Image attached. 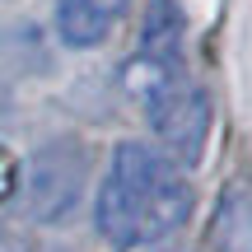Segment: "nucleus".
<instances>
[{
  "label": "nucleus",
  "instance_id": "1a4fd4ad",
  "mask_svg": "<svg viewBox=\"0 0 252 252\" xmlns=\"http://www.w3.org/2000/svg\"><path fill=\"white\" fill-rule=\"evenodd\" d=\"M5 117H9V89L0 84V122H5Z\"/></svg>",
  "mask_w": 252,
  "mask_h": 252
},
{
  "label": "nucleus",
  "instance_id": "7ed1b4c3",
  "mask_svg": "<svg viewBox=\"0 0 252 252\" xmlns=\"http://www.w3.org/2000/svg\"><path fill=\"white\" fill-rule=\"evenodd\" d=\"M150 126L159 135V145L168 150L173 163H201L206 154V135H210V94L191 80H173L159 98L150 103Z\"/></svg>",
  "mask_w": 252,
  "mask_h": 252
},
{
  "label": "nucleus",
  "instance_id": "9d476101",
  "mask_svg": "<svg viewBox=\"0 0 252 252\" xmlns=\"http://www.w3.org/2000/svg\"><path fill=\"white\" fill-rule=\"evenodd\" d=\"M37 252H75V248H61V243H47V248H37Z\"/></svg>",
  "mask_w": 252,
  "mask_h": 252
},
{
  "label": "nucleus",
  "instance_id": "423d86ee",
  "mask_svg": "<svg viewBox=\"0 0 252 252\" xmlns=\"http://www.w3.org/2000/svg\"><path fill=\"white\" fill-rule=\"evenodd\" d=\"M112 24H117V19L103 14L94 0H56V37H61L65 47H75V52L98 47L103 37L112 33Z\"/></svg>",
  "mask_w": 252,
  "mask_h": 252
},
{
  "label": "nucleus",
  "instance_id": "39448f33",
  "mask_svg": "<svg viewBox=\"0 0 252 252\" xmlns=\"http://www.w3.org/2000/svg\"><path fill=\"white\" fill-rule=\"evenodd\" d=\"M140 56L178 65V56H182V9L173 0H150V9L140 19Z\"/></svg>",
  "mask_w": 252,
  "mask_h": 252
},
{
  "label": "nucleus",
  "instance_id": "0eeeda50",
  "mask_svg": "<svg viewBox=\"0 0 252 252\" xmlns=\"http://www.w3.org/2000/svg\"><path fill=\"white\" fill-rule=\"evenodd\" d=\"M14 191H19V159L0 145V206H5Z\"/></svg>",
  "mask_w": 252,
  "mask_h": 252
},
{
  "label": "nucleus",
  "instance_id": "6e6552de",
  "mask_svg": "<svg viewBox=\"0 0 252 252\" xmlns=\"http://www.w3.org/2000/svg\"><path fill=\"white\" fill-rule=\"evenodd\" d=\"M94 5H98L103 14H112V19H122V14H126V5H131V0H94Z\"/></svg>",
  "mask_w": 252,
  "mask_h": 252
},
{
  "label": "nucleus",
  "instance_id": "f257e3e1",
  "mask_svg": "<svg viewBox=\"0 0 252 252\" xmlns=\"http://www.w3.org/2000/svg\"><path fill=\"white\" fill-rule=\"evenodd\" d=\"M191 215V187L173 159L140 140H122L112 150L108 178L98 182L94 224L112 248H145L178 234Z\"/></svg>",
  "mask_w": 252,
  "mask_h": 252
},
{
  "label": "nucleus",
  "instance_id": "f03ea898",
  "mask_svg": "<svg viewBox=\"0 0 252 252\" xmlns=\"http://www.w3.org/2000/svg\"><path fill=\"white\" fill-rule=\"evenodd\" d=\"M84 178H89V154L80 140H47L28 154L19 168V191H24V210L37 224H61L84 196Z\"/></svg>",
  "mask_w": 252,
  "mask_h": 252
},
{
  "label": "nucleus",
  "instance_id": "20e7f679",
  "mask_svg": "<svg viewBox=\"0 0 252 252\" xmlns=\"http://www.w3.org/2000/svg\"><path fill=\"white\" fill-rule=\"evenodd\" d=\"M201 252H252V182L234 178L220 187L210 224L201 234Z\"/></svg>",
  "mask_w": 252,
  "mask_h": 252
}]
</instances>
